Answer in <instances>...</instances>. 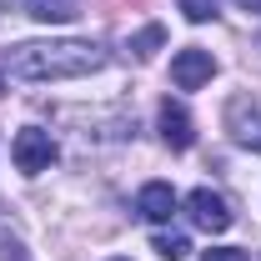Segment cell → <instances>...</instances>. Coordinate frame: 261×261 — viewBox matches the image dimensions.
Segmentation results:
<instances>
[{
    "label": "cell",
    "instance_id": "3",
    "mask_svg": "<svg viewBox=\"0 0 261 261\" xmlns=\"http://www.w3.org/2000/svg\"><path fill=\"white\" fill-rule=\"evenodd\" d=\"M226 130L241 141V146L261 151V106L251 96H231V106H226Z\"/></svg>",
    "mask_w": 261,
    "mask_h": 261
},
{
    "label": "cell",
    "instance_id": "6",
    "mask_svg": "<svg viewBox=\"0 0 261 261\" xmlns=\"http://www.w3.org/2000/svg\"><path fill=\"white\" fill-rule=\"evenodd\" d=\"M176 206H181V201H176V191H171L166 181H151V186H141V196H136V211H141L146 221H156V226L176 216Z\"/></svg>",
    "mask_w": 261,
    "mask_h": 261
},
{
    "label": "cell",
    "instance_id": "7",
    "mask_svg": "<svg viewBox=\"0 0 261 261\" xmlns=\"http://www.w3.org/2000/svg\"><path fill=\"white\" fill-rule=\"evenodd\" d=\"M161 136H166V146H171V151H186V146L196 141L186 106H176V100H161Z\"/></svg>",
    "mask_w": 261,
    "mask_h": 261
},
{
    "label": "cell",
    "instance_id": "4",
    "mask_svg": "<svg viewBox=\"0 0 261 261\" xmlns=\"http://www.w3.org/2000/svg\"><path fill=\"white\" fill-rule=\"evenodd\" d=\"M186 211H191V221H196V226H201V231H211V236H221V231L231 226V211H226V201H221L216 191H206V186L186 196Z\"/></svg>",
    "mask_w": 261,
    "mask_h": 261
},
{
    "label": "cell",
    "instance_id": "5",
    "mask_svg": "<svg viewBox=\"0 0 261 261\" xmlns=\"http://www.w3.org/2000/svg\"><path fill=\"white\" fill-rule=\"evenodd\" d=\"M211 70H216V61H211V50H181L176 61H171V81L181 86V91H196V86H206L211 81Z\"/></svg>",
    "mask_w": 261,
    "mask_h": 261
},
{
    "label": "cell",
    "instance_id": "11",
    "mask_svg": "<svg viewBox=\"0 0 261 261\" xmlns=\"http://www.w3.org/2000/svg\"><path fill=\"white\" fill-rule=\"evenodd\" d=\"M181 10H186V20L201 25V20H211V15H216V0H181Z\"/></svg>",
    "mask_w": 261,
    "mask_h": 261
},
{
    "label": "cell",
    "instance_id": "9",
    "mask_svg": "<svg viewBox=\"0 0 261 261\" xmlns=\"http://www.w3.org/2000/svg\"><path fill=\"white\" fill-rule=\"evenodd\" d=\"M75 10H81L75 0H35V10H31V15L40 20V25H50V20H70Z\"/></svg>",
    "mask_w": 261,
    "mask_h": 261
},
{
    "label": "cell",
    "instance_id": "1",
    "mask_svg": "<svg viewBox=\"0 0 261 261\" xmlns=\"http://www.w3.org/2000/svg\"><path fill=\"white\" fill-rule=\"evenodd\" d=\"M106 65V50L91 40H25L0 50V70L10 81H81Z\"/></svg>",
    "mask_w": 261,
    "mask_h": 261
},
{
    "label": "cell",
    "instance_id": "10",
    "mask_svg": "<svg viewBox=\"0 0 261 261\" xmlns=\"http://www.w3.org/2000/svg\"><path fill=\"white\" fill-rule=\"evenodd\" d=\"M151 251H156L161 261H181L191 246H186V236H176V231H171V236H156V241H151Z\"/></svg>",
    "mask_w": 261,
    "mask_h": 261
},
{
    "label": "cell",
    "instance_id": "2",
    "mask_svg": "<svg viewBox=\"0 0 261 261\" xmlns=\"http://www.w3.org/2000/svg\"><path fill=\"white\" fill-rule=\"evenodd\" d=\"M10 156H15V166H20L25 176H40L45 166L56 161V141H50V130H35V126H25L20 136H15Z\"/></svg>",
    "mask_w": 261,
    "mask_h": 261
},
{
    "label": "cell",
    "instance_id": "14",
    "mask_svg": "<svg viewBox=\"0 0 261 261\" xmlns=\"http://www.w3.org/2000/svg\"><path fill=\"white\" fill-rule=\"evenodd\" d=\"M15 5H25V0H0V10H15Z\"/></svg>",
    "mask_w": 261,
    "mask_h": 261
},
{
    "label": "cell",
    "instance_id": "13",
    "mask_svg": "<svg viewBox=\"0 0 261 261\" xmlns=\"http://www.w3.org/2000/svg\"><path fill=\"white\" fill-rule=\"evenodd\" d=\"M236 5H241V10H256V15H261V0H236Z\"/></svg>",
    "mask_w": 261,
    "mask_h": 261
},
{
    "label": "cell",
    "instance_id": "15",
    "mask_svg": "<svg viewBox=\"0 0 261 261\" xmlns=\"http://www.w3.org/2000/svg\"><path fill=\"white\" fill-rule=\"evenodd\" d=\"M116 261H126V256H116Z\"/></svg>",
    "mask_w": 261,
    "mask_h": 261
},
{
    "label": "cell",
    "instance_id": "8",
    "mask_svg": "<svg viewBox=\"0 0 261 261\" xmlns=\"http://www.w3.org/2000/svg\"><path fill=\"white\" fill-rule=\"evenodd\" d=\"M161 40H166V31H161V25H146V31H141V35H130V40H126V50H130V56H136V61H151Z\"/></svg>",
    "mask_w": 261,
    "mask_h": 261
},
{
    "label": "cell",
    "instance_id": "12",
    "mask_svg": "<svg viewBox=\"0 0 261 261\" xmlns=\"http://www.w3.org/2000/svg\"><path fill=\"white\" fill-rule=\"evenodd\" d=\"M201 261H246V251H236V246H216V251H206Z\"/></svg>",
    "mask_w": 261,
    "mask_h": 261
}]
</instances>
